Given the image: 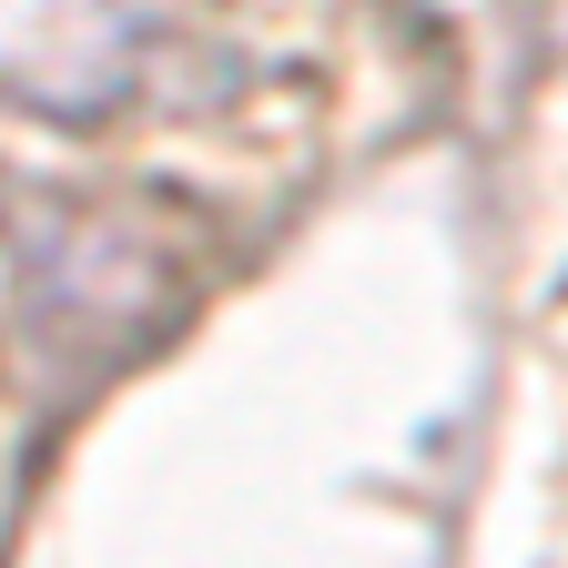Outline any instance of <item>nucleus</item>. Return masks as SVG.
<instances>
[{"label":"nucleus","instance_id":"obj_1","mask_svg":"<svg viewBox=\"0 0 568 568\" xmlns=\"http://www.w3.org/2000/svg\"><path fill=\"white\" fill-rule=\"evenodd\" d=\"M183 213L142 203V193H31L11 224V264H21V315L31 345H112L142 355L163 325L193 315L183 284Z\"/></svg>","mask_w":568,"mask_h":568},{"label":"nucleus","instance_id":"obj_2","mask_svg":"<svg viewBox=\"0 0 568 568\" xmlns=\"http://www.w3.org/2000/svg\"><path fill=\"white\" fill-rule=\"evenodd\" d=\"M183 51L193 31L173 11H0V112L92 132L122 122Z\"/></svg>","mask_w":568,"mask_h":568}]
</instances>
